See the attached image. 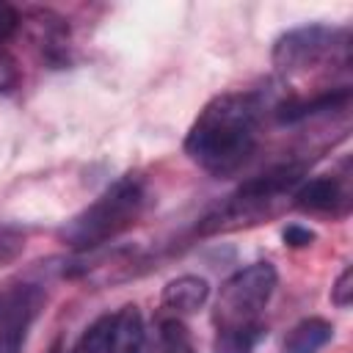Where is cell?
<instances>
[{"label": "cell", "mask_w": 353, "mask_h": 353, "mask_svg": "<svg viewBox=\"0 0 353 353\" xmlns=\"http://www.w3.org/2000/svg\"><path fill=\"white\" fill-rule=\"evenodd\" d=\"M262 102L248 91L212 97L185 135V154L212 176L240 171L259 143Z\"/></svg>", "instance_id": "obj_1"}, {"label": "cell", "mask_w": 353, "mask_h": 353, "mask_svg": "<svg viewBox=\"0 0 353 353\" xmlns=\"http://www.w3.org/2000/svg\"><path fill=\"white\" fill-rule=\"evenodd\" d=\"M146 190L143 182L132 174L116 179L105 188L88 207H83L66 226L61 229V240L74 251H91L102 243L113 240L124 229H130L143 212Z\"/></svg>", "instance_id": "obj_2"}, {"label": "cell", "mask_w": 353, "mask_h": 353, "mask_svg": "<svg viewBox=\"0 0 353 353\" xmlns=\"http://www.w3.org/2000/svg\"><path fill=\"white\" fill-rule=\"evenodd\" d=\"M273 69L281 80L303 77L323 63H350V41L345 28L303 25L281 33L273 44Z\"/></svg>", "instance_id": "obj_3"}, {"label": "cell", "mask_w": 353, "mask_h": 353, "mask_svg": "<svg viewBox=\"0 0 353 353\" xmlns=\"http://www.w3.org/2000/svg\"><path fill=\"white\" fill-rule=\"evenodd\" d=\"M279 273L270 262H254L232 273L215 301V325L218 331H237L262 323V309L268 306Z\"/></svg>", "instance_id": "obj_4"}, {"label": "cell", "mask_w": 353, "mask_h": 353, "mask_svg": "<svg viewBox=\"0 0 353 353\" xmlns=\"http://www.w3.org/2000/svg\"><path fill=\"white\" fill-rule=\"evenodd\" d=\"M39 301L41 298L30 284H17L0 292V353H22Z\"/></svg>", "instance_id": "obj_5"}, {"label": "cell", "mask_w": 353, "mask_h": 353, "mask_svg": "<svg viewBox=\"0 0 353 353\" xmlns=\"http://www.w3.org/2000/svg\"><path fill=\"white\" fill-rule=\"evenodd\" d=\"M22 22L33 28V39L41 47L50 63H63L69 52V25L61 14L50 8H30L22 14Z\"/></svg>", "instance_id": "obj_6"}, {"label": "cell", "mask_w": 353, "mask_h": 353, "mask_svg": "<svg viewBox=\"0 0 353 353\" xmlns=\"http://www.w3.org/2000/svg\"><path fill=\"white\" fill-rule=\"evenodd\" d=\"M295 199V207L301 210H309V212H342L345 204H347V193H345V185L339 176H314L309 182H303L301 188H295L292 193Z\"/></svg>", "instance_id": "obj_7"}, {"label": "cell", "mask_w": 353, "mask_h": 353, "mask_svg": "<svg viewBox=\"0 0 353 353\" xmlns=\"http://www.w3.org/2000/svg\"><path fill=\"white\" fill-rule=\"evenodd\" d=\"M207 298H210V281L201 276L185 273V276L171 279L163 287L160 303H163V309H168L174 314H193L207 303Z\"/></svg>", "instance_id": "obj_8"}, {"label": "cell", "mask_w": 353, "mask_h": 353, "mask_svg": "<svg viewBox=\"0 0 353 353\" xmlns=\"http://www.w3.org/2000/svg\"><path fill=\"white\" fill-rule=\"evenodd\" d=\"M141 350H143V317L135 303H127L116 314H110L105 353H141Z\"/></svg>", "instance_id": "obj_9"}, {"label": "cell", "mask_w": 353, "mask_h": 353, "mask_svg": "<svg viewBox=\"0 0 353 353\" xmlns=\"http://www.w3.org/2000/svg\"><path fill=\"white\" fill-rule=\"evenodd\" d=\"M334 336V325L323 317H306L295 323L281 345V353H320Z\"/></svg>", "instance_id": "obj_10"}, {"label": "cell", "mask_w": 353, "mask_h": 353, "mask_svg": "<svg viewBox=\"0 0 353 353\" xmlns=\"http://www.w3.org/2000/svg\"><path fill=\"white\" fill-rule=\"evenodd\" d=\"M262 334H265V323L251 328H237V331H218L212 353H254Z\"/></svg>", "instance_id": "obj_11"}, {"label": "cell", "mask_w": 353, "mask_h": 353, "mask_svg": "<svg viewBox=\"0 0 353 353\" xmlns=\"http://www.w3.org/2000/svg\"><path fill=\"white\" fill-rule=\"evenodd\" d=\"M160 353H196L190 331L179 317L160 320Z\"/></svg>", "instance_id": "obj_12"}, {"label": "cell", "mask_w": 353, "mask_h": 353, "mask_svg": "<svg viewBox=\"0 0 353 353\" xmlns=\"http://www.w3.org/2000/svg\"><path fill=\"white\" fill-rule=\"evenodd\" d=\"M108 331H110V314L97 317L83 331V336L74 342V347L69 353H105L108 350Z\"/></svg>", "instance_id": "obj_13"}, {"label": "cell", "mask_w": 353, "mask_h": 353, "mask_svg": "<svg viewBox=\"0 0 353 353\" xmlns=\"http://www.w3.org/2000/svg\"><path fill=\"white\" fill-rule=\"evenodd\" d=\"M331 301H334V306H339V309H347V306L353 303V268H350V265L336 276V281H334V287H331Z\"/></svg>", "instance_id": "obj_14"}, {"label": "cell", "mask_w": 353, "mask_h": 353, "mask_svg": "<svg viewBox=\"0 0 353 353\" xmlns=\"http://www.w3.org/2000/svg\"><path fill=\"white\" fill-rule=\"evenodd\" d=\"M19 83V66L17 58L8 52L6 44H0V94H8Z\"/></svg>", "instance_id": "obj_15"}, {"label": "cell", "mask_w": 353, "mask_h": 353, "mask_svg": "<svg viewBox=\"0 0 353 353\" xmlns=\"http://www.w3.org/2000/svg\"><path fill=\"white\" fill-rule=\"evenodd\" d=\"M25 240L17 229H8V226H0V262H8L14 259L19 251H22Z\"/></svg>", "instance_id": "obj_16"}, {"label": "cell", "mask_w": 353, "mask_h": 353, "mask_svg": "<svg viewBox=\"0 0 353 353\" xmlns=\"http://www.w3.org/2000/svg\"><path fill=\"white\" fill-rule=\"evenodd\" d=\"M19 25H22V14H19L11 3L0 0V44H3Z\"/></svg>", "instance_id": "obj_17"}, {"label": "cell", "mask_w": 353, "mask_h": 353, "mask_svg": "<svg viewBox=\"0 0 353 353\" xmlns=\"http://www.w3.org/2000/svg\"><path fill=\"white\" fill-rule=\"evenodd\" d=\"M281 237H284V243H287L290 248H303V245H309V243L314 240V232L306 229V226H301V223H290V226L281 232Z\"/></svg>", "instance_id": "obj_18"}]
</instances>
